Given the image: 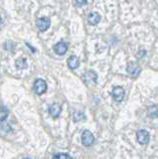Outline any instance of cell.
I'll return each instance as SVG.
<instances>
[{
  "label": "cell",
  "instance_id": "cell-7",
  "mask_svg": "<svg viewBox=\"0 0 158 159\" xmlns=\"http://www.w3.org/2000/svg\"><path fill=\"white\" fill-rule=\"evenodd\" d=\"M97 75L93 71H88L84 75V81H85L86 84L97 83Z\"/></svg>",
  "mask_w": 158,
  "mask_h": 159
},
{
  "label": "cell",
  "instance_id": "cell-1",
  "mask_svg": "<svg viewBox=\"0 0 158 159\" xmlns=\"http://www.w3.org/2000/svg\"><path fill=\"white\" fill-rule=\"evenodd\" d=\"M126 71H127L128 75H129L131 78H137L138 75H139L140 72H141V69H140V66L137 63L130 62V63H128V65H127Z\"/></svg>",
  "mask_w": 158,
  "mask_h": 159
},
{
  "label": "cell",
  "instance_id": "cell-6",
  "mask_svg": "<svg viewBox=\"0 0 158 159\" xmlns=\"http://www.w3.org/2000/svg\"><path fill=\"white\" fill-rule=\"evenodd\" d=\"M36 24H37V27L39 28V30H41V31H46L48 30V28L50 27V19L45 17V18H40L38 19L36 21Z\"/></svg>",
  "mask_w": 158,
  "mask_h": 159
},
{
  "label": "cell",
  "instance_id": "cell-12",
  "mask_svg": "<svg viewBox=\"0 0 158 159\" xmlns=\"http://www.w3.org/2000/svg\"><path fill=\"white\" fill-rule=\"evenodd\" d=\"M147 116L149 117H152V118L157 117L158 116V107L155 106L149 107L147 109Z\"/></svg>",
  "mask_w": 158,
  "mask_h": 159
},
{
  "label": "cell",
  "instance_id": "cell-19",
  "mask_svg": "<svg viewBox=\"0 0 158 159\" xmlns=\"http://www.w3.org/2000/svg\"><path fill=\"white\" fill-rule=\"evenodd\" d=\"M26 159H28V158H26Z\"/></svg>",
  "mask_w": 158,
  "mask_h": 159
},
{
  "label": "cell",
  "instance_id": "cell-3",
  "mask_svg": "<svg viewBox=\"0 0 158 159\" xmlns=\"http://www.w3.org/2000/svg\"><path fill=\"white\" fill-rule=\"evenodd\" d=\"M95 141L93 133L90 130H85L82 134V142L85 146H91Z\"/></svg>",
  "mask_w": 158,
  "mask_h": 159
},
{
  "label": "cell",
  "instance_id": "cell-18",
  "mask_svg": "<svg viewBox=\"0 0 158 159\" xmlns=\"http://www.w3.org/2000/svg\"><path fill=\"white\" fill-rule=\"evenodd\" d=\"M1 23H2V19H1V17H0V25H1Z\"/></svg>",
  "mask_w": 158,
  "mask_h": 159
},
{
  "label": "cell",
  "instance_id": "cell-5",
  "mask_svg": "<svg viewBox=\"0 0 158 159\" xmlns=\"http://www.w3.org/2000/svg\"><path fill=\"white\" fill-rule=\"evenodd\" d=\"M137 136V141L140 144H147L148 141H149V133H148L146 130H138L136 133Z\"/></svg>",
  "mask_w": 158,
  "mask_h": 159
},
{
  "label": "cell",
  "instance_id": "cell-15",
  "mask_svg": "<svg viewBox=\"0 0 158 159\" xmlns=\"http://www.w3.org/2000/svg\"><path fill=\"white\" fill-rule=\"evenodd\" d=\"M85 117H86L85 114H84L82 111H76L75 113H74V120L75 121H80Z\"/></svg>",
  "mask_w": 158,
  "mask_h": 159
},
{
  "label": "cell",
  "instance_id": "cell-2",
  "mask_svg": "<svg viewBox=\"0 0 158 159\" xmlns=\"http://www.w3.org/2000/svg\"><path fill=\"white\" fill-rule=\"evenodd\" d=\"M34 89L37 94H42L47 91V84L42 79H37L34 84Z\"/></svg>",
  "mask_w": 158,
  "mask_h": 159
},
{
  "label": "cell",
  "instance_id": "cell-13",
  "mask_svg": "<svg viewBox=\"0 0 158 159\" xmlns=\"http://www.w3.org/2000/svg\"><path fill=\"white\" fill-rule=\"evenodd\" d=\"M8 109L5 108V107H0V121H3L5 120L8 116Z\"/></svg>",
  "mask_w": 158,
  "mask_h": 159
},
{
  "label": "cell",
  "instance_id": "cell-11",
  "mask_svg": "<svg viewBox=\"0 0 158 159\" xmlns=\"http://www.w3.org/2000/svg\"><path fill=\"white\" fill-rule=\"evenodd\" d=\"M88 22H90V24L97 25L98 22L101 21V15L97 12H92V13L88 14Z\"/></svg>",
  "mask_w": 158,
  "mask_h": 159
},
{
  "label": "cell",
  "instance_id": "cell-14",
  "mask_svg": "<svg viewBox=\"0 0 158 159\" xmlns=\"http://www.w3.org/2000/svg\"><path fill=\"white\" fill-rule=\"evenodd\" d=\"M16 66H17V68H19V69H26V68H27V62H26V60H25V59H23V58L17 60Z\"/></svg>",
  "mask_w": 158,
  "mask_h": 159
},
{
  "label": "cell",
  "instance_id": "cell-9",
  "mask_svg": "<svg viewBox=\"0 0 158 159\" xmlns=\"http://www.w3.org/2000/svg\"><path fill=\"white\" fill-rule=\"evenodd\" d=\"M49 111H50V114L53 117H58L62 111V107L59 103H53L49 108Z\"/></svg>",
  "mask_w": 158,
  "mask_h": 159
},
{
  "label": "cell",
  "instance_id": "cell-10",
  "mask_svg": "<svg viewBox=\"0 0 158 159\" xmlns=\"http://www.w3.org/2000/svg\"><path fill=\"white\" fill-rule=\"evenodd\" d=\"M68 66L70 69L75 70L77 69L79 66H80V60H79L78 57L76 56H72L68 59Z\"/></svg>",
  "mask_w": 158,
  "mask_h": 159
},
{
  "label": "cell",
  "instance_id": "cell-8",
  "mask_svg": "<svg viewBox=\"0 0 158 159\" xmlns=\"http://www.w3.org/2000/svg\"><path fill=\"white\" fill-rule=\"evenodd\" d=\"M68 50V45L65 42H60L54 46V51L58 55H64Z\"/></svg>",
  "mask_w": 158,
  "mask_h": 159
},
{
  "label": "cell",
  "instance_id": "cell-17",
  "mask_svg": "<svg viewBox=\"0 0 158 159\" xmlns=\"http://www.w3.org/2000/svg\"><path fill=\"white\" fill-rule=\"evenodd\" d=\"M75 4H76V5H85V4H87V1H82V2H80V1H76Z\"/></svg>",
  "mask_w": 158,
  "mask_h": 159
},
{
  "label": "cell",
  "instance_id": "cell-4",
  "mask_svg": "<svg viewBox=\"0 0 158 159\" xmlns=\"http://www.w3.org/2000/svg\"><path fill=\"white\" fill-rule=\"evenodd\" d=\"M111 96L113 98V99L116 102H121L123 98H124L125 96V92L121 87H115L112 89L111 92Z\"/></svg>",
  "mask_w": 158,
  "mask_h": 159
},
{
  "label": "cell",
  "instance_id": "cell-16",
  "mask_svg": "<svg viewBox=\"0 0 158 159\" xmlns=\"http://www.w3.org/2000/svg\"><path fill=\"white\" fill-rule=\"evenodd\" d=\"M53 159H72V157L66 153H59V154H56V155L53 157Z\"/></svg>",
  "mask_w": 158,
  "mask_h": 159
}]
</instances>
